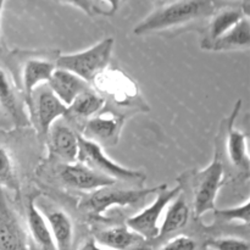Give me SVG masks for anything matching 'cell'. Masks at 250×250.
<instances>
[{
	"label": "cell",
	"instance_id": "cell-3",
	"mask_svg": "<svg viewBox=\"0 0 250 250\" xmlns=\"http://www.w3.org/2000/svg\"><path fill=\"white\" fill-rule=\"evenodd\" d=\"M114 44V38L107 37L85 50L59 55L55 65L56 67L75 73L90 84L102 71L109 67Z\"/></svg>",
	"mask_w": 250,
	"mask_h": 250
},
{
	"label": "cell",
	"instance_id": "cell-10",
	"mask_svg": "<svg viewBox=\"0 0 250 250\" xmlns=\"http://www.w3.org/2000/svg\"><path fill=\"white\" fill-rule=\"evenodd\" d=\"M124 125V115L104 106L84 122L82 126L83 137L102 146H114L119 143Z\"/></svg>",
	"mask_w": 250,
	"mask_h": 250
},
{
	"label": "cell",
	"instance_id": "cell-23",
	"mask_svg": "<svg viewBox=\"0 0 250 250\" xmlns=\"http://www.w3.org/2000/svg\"><path fill=\"white\" fill-rule=\"evenodd\" d=\"M249 16L248 10L243 6H226L215 10L214 14L209 17V23L205 28V34L200 44L209 43L221 37L227 31L236 26L243 17Z\"/></svg>",
	"mask_w": 250,
	"mask_h": 250
},
{
	"label": "cell",
	"instance_id": "cell-17",
	"mask_svg": "<svg viewBox=\"0 0 250 250\" xmlns=\"http://www.w3.org/2000/svg\"><path fill=\"white\" fill-rule=\"evenodd\" d=\"M28 250H58L45 217L33 199H29L24 214Z\"/></svg>",
	"mask_w": 250,
	"mask_h": 250
},
{
	"label": "cell",
	"instance_id": "cell-4",
	"mask_svg": "<svg viewBox=\"0 0 250 250\" xmlns=\"http://www.w3.org/2000/svg\"><path fill=\"white\" fill-rule=\"evenodd\" d=\"M224 164L216 150L214 160L203 170L193 172L189 178L193 194L192 202L194 219L198 220L207 212L214 211L217 194L224 185Z\"/></svg>",
	"mask_w": 250,
	"mask_h": 250
},
{
	"label": "cell",
	"instance_id": "cell-29",
	"mask_svg": "<svg viewBox=\"0 0 250 250\" xmlns=\"http://www.w3.org/2000/svg\"><path fill=\"white\" fill-rule=\"evenodd\" d=\"M76 250H110V249L103 248V247H100L99 244L92 238V237H88V238H85L84 241L77 247V249Z\"/></svg>",
	"mask_w": 250,
	"mask_h": 250
},
{
	"label": "cell",
	"instance_id": "cell-11",
	"mask_svg": "<svg viewBox=\"0 0 250 250\" xmlns=\"http://www.w3.org/2000/svg\"><path fill=\"white\" fill-rule=\"evenodd\" d=\"M55 59L41 54H32L22 58L20 61L19 89L23 95L24 102H29L32 93L37 87L45 84L55 70Z\"/></svg>",
	"mask_w": 250,
	"mask_h": 250
},
{
	"label": "cell",
	"instance_id": "cell-2",
	"mask_svg": "<svg viewBox=\"0 0 250 250\" xmlns=\"http://www.w3.org/2000/svg\"><path fill=\"white\" fill-rule=\"evenodd\" d=\"M93 87L105 99L119 109H133L136 111H148L143 104L137 83L128 75L119 68L106 67L93 80Z\"/></svg>",
	"mask_w": 250,
	"mask_h": 250
},
{
	"label": "cell",
	"instance_id": "cell-24",
	"mask_svg": "<svg viewBox=\"0 0 250 250\" xmlns=\"http://www.w3.org/2000/svg\"><path fill=\"white\" fill-rule=\"evenodd\" d=\"M0 188L20 193V181L17 167L11 151L0 146Z\"/></svg>",
	"mask_w": 250,
	"mask_h": 250
},
{
	"label": "cell",
	"instance_id": "cell-31",
	"mask_svg": "<svg viewBox=\"0 0 250 250\" xmlns=\"http://www.w3.org/2000/svg\"><path fill=\"white\" fill-rule=\"evenodd\" d=\"M4 2L5 0H0V20H1V12H2V7H4Z\"/></svg>",
	"mask_w": 250,
	"mask_h": 250
},
{
	"label": "cell",
	"instance_id": "cell-6",
	"mask_svg": "<svg viewBox=\"0 0 250 250\" xmlns=\"http://www.w3.org/2000/svg\"><path fill=\"white\" fill-rule=\"evenodd\" d=\"M78 163L88 166L92 170L116 181V182H129L141 185L146 181V175L142 171L132 170L115 163L105 155L103 146L90 139L80 136L78 138Z\"/></svg>",
	"mask_w": 250,
	"mask_h": 250
},
{
	"label": "cell",
	"instance_id": "cell-26",
	"mask_svg": "<svg viewBox=\"0 0 250 250\" xmlns=\"http://www.w3.org/2000/svg\"><path fill=\"white\" fill-rule=\"evenodd\" d=\"M203 249L250 250V244L248 238H241V237H209L203 243Z\"/></svg>",
	"mask_w": 250,
	"mask_h": 250
},
{
	"label": "cell",
	"instance_id": "cell-7",
	"mask_svg": "<svg viewBox=\"0 0 250 250\" xmlns=\"http://www.w3.org/2000/svg\"><path fill=\"white\" fill-rule=\"evenodd\" d=\"M182 192V186L178 185L172 189H168L167 185L158 186L155 190V199L151 204L142 209L138 214L128 217L126 220V225L143 237L148 242H153L158 237L159 229H160V220L167 205L170 204L173 198L177 197Z\"/></svg>",
	"mask_w": 250,
	"mask_h": 250
},
{
	"label": "cell",
	"instance_id": "cell-9",
	"mask_svg": "<svg viewBox=\"0 0 250 250\" xmlns=\"http://www.w3.org/2000/svg\"><path fill=\"white\" fill-rule=\"evenodd\" d=\"M0 250H28L24 220L0 188Z\"/></svg>",
	"mask_w": 250,
	"mask_h": 250
},
{
	"label": "cell",
	"instance_id": "cell-13",
	"mask_svg": "<svg viewBox=\"0 0 250 250\" xmlns=\"http://www.w3.org/2000/svg\"><path fill=\"white\" fill-rule=\"evenodd\" d=\"M92 238L100 247L110 250H149L148 241L126 224L98 227L93 229Z\"/></svg>",
	"mask_w": 250,
	"mask_h": 250
},
{
	"label": "cell",
	"instance_id": "cell-22",
	"mask_svg": "<svg viewBox=\"0 0 250 250\" xmlns=\"http://www.w3.org/2000/svg\"><path fill=\"white\" fill-rule=\"evenodd\" d=\"M105 99L99 92L94 89L92 85L81 92L70 105H67V112L65 117H68L72 122L82 124L95 114L104 109Z\"/></svg>",
	"mask_w": 250,
	"mask_h": 250
},
{
	"label": "cell",
	"instance_id": "cell-28",
	"mask_svg": "<svg viewBox=\"0 0 250 250\" xmlns=\"http://www.w3.org/2000/svg\"><path fill=\"white\" fill-rule=\"evenodd\" d=\"M59 4L70 5V6L77 7L81 11L84 12L85 15L90 17L95 16H109L106 10L103 9L97 0H55Z\"/></svg>",
	"mask_w": 250,
	"mask_h": 250
},
{
	"label": "cell",
	"instance_id": "cell-18",
	"mask_svg": "<svg viewBox=\"0 0 250 250\" xmlns=\"http://www.w3.org/2000/svg\"><path fill=\"white\" fill-rule=\"evenodd\" d=\"M241 107L242 100H238V103L234 106L233 112L227 119V127L226 132H225V146H226V153L232 165L246 175H248L250 163L248 153V136L233 127L234 120H236L237 114L239 112Z\"/></svg>",
	"mask_w": 250,
	"mask_h": 250
},
{
	"label": "cell",
	"instance_id": "cell-25",
	"mask_svg": "<svg viewBox=\"0 0 250 250\" xmlns=\"http://www.w3.org/2000/svg\"><path fill=\"white\" fill-rule=\"evenodd\" d=\"M249 203V199H247L246 202L236 205V207L227 208V209L221 210H214L215 221L219 225L238 224L242 227H247L248 229L250 221Z\"/></svg>",
	"mask_w": 250,
	"mask_h": 250
},
{
	"label": "cell",
	"instance_id": "cell-30",
	"mask_svg": "<svg viewBox=\"0 0 250 250\" xmlns=\"http://www.w3.org/2000/svg\"><path fill=\"white\" fill-rule=\"evenodd\" d=\"M104 1L107 4V15L112 16V15L116 14L117 10L126 0H104Z\"/></svg>",
	"mask_w": 250,
	"mask_h": 250
},
{
	"label": "cell",
	"instance_id": "cell-12",
	"mask_svg": "<svg viewBox=\"0 0 250 250\" xmlns=\"http://www.w3.org/2000/svg\"><path fill=\"white\" fill-rule=\"evenodd\" d=\"M58 177L65 187L83 193H89L98 188L116 183V181L92 170L78 161L63 163V165L59 168Z\"/></svg>",
	"mask_w": 250,
	"mask_h": 250
},
{
	"label": "cell",
	"instance_id": "cell-27",
	"mask_svg": "<svg viewBox=\"0 0 250 250\" xmlns=\"http://www.w3.org/2000/svg\"><path fill=\"white\" fill-rule=\"evenodd\" d=\"M198 242L188 234H176L166 239L154 250H198Z\"/></svg>",
	"mask_w": 250,
	"mask_h": 250
},
{
	"label": "cell",
	"instance_id": "cell-19",
	"mask_svg": "<svg viewBox=\"0 0 250 250\" xmlns=\"http://www.w3.org/2000/svg\"><path fill=\"white\" fill-rule=\"evenodd\" d=\"M24 106L27 107L26 102H23V95L20 94L16 83L0 65V107L17 126H27L29 115L24 110Z\"/></svg>",
	"mask_w": 250,
	"mask_h": 250
},
{
	"label": "cell",
	"instance_id": "cell-16",
	"mask_svg": "<svg viewBox=\"0 0 250 250\" xmlns=\"http://www.w3.org/2000/svg\"><path fill=\"white\" fill-rule=\"evenodd\" d=\"M45 217L49 229L51 232L54 242L58 250H76L80 246L77 241L75 222L72 217L59 208L49 207L45 210H41Z\"/></svg>",
	"mask_w": 250,
	"mask_h": 250
},
{
	"label": "cell",
	"instance_id": "cell-20",
	"mask_svg": "<svg viewBox=\"0 0 250 250\" xmlns=\"http://www.w3.org/2000/svg\"><path fill=\"white\" fill-rule=\"evenodd\" d=\"M250 46L249 16L243 17L236 26L209 43L200 44V48L208 51L246 50Z\"/></svg>",
	"mask_w": 250,
	"mask_h": 250
},
{
	"label": "cell",
	"instance_id": "cell-5",
	"mask_svg": "<svg viewBox=\"0 0 250 250\" xmlns=\"http://www.w3.org/2000/svg\"><path fill=\"white\" fill-rule=\"evenodd\" d=\"M158 187L148 189H127L115 185L105 186L87 193L80 202V210L90 217H99L112 207H132L144 202Z\"/></svg>",
	"mask_w": 250,
	"mask_h": 250
},
{
	"label": "cell",
	"instance_id": "cell-8",
	"mask_svg": "<svg viewBox=\"0 0 250 250\" xmlns=\"http://www.w3.org/2000/svg\"><path fill=\"white\" fill-rule=\"evenodd\" d=\"M27 109L39 137L45 139L54 122L65 117L67 105L63 104L45 83L34 89L27 103Z\"/></svg>",
	"mask_w": 250,
	"mask_h": 250
},
{
	"label": "cell",
	"instance_id": "cell-15",
	"mask_svg": "<svg viewBox=\"0 0 250 250\" xmlns=\"http://www.w3.org/2000/svg\"><path fill=\"white\" fill-rule=\"evenodd\" d=\"M189 219L190 208L182 190L167 205L165 217H164L163 224L160 225V229H159L158 237L153 242H148L149 250H154L164 241L176 236V234H180V232H182L187 227Z\"/></svg>",
	"mask_w": 250,
	"mask_h": 250
},
{
	"label": "cell",
	"instance_id": "cell-21",
	"mask_svg": "<svg viewBox=\"0 0 250 250\" xmlns=\"http://www.w3.org/2000/svg\"><path fill=\"white\" fill-rule=\"evenodd\" d=\"M46 85L63 104L70 105L81 92L89 87V83L70 71L55 67Z\"/></svg>",
	"mask_w": 250,
	"mask_h": 250
},
{
	"label": "cell",
	"instance_id": "cell-1",
	"mask_svg": "<svg viewBox=\"0 0 250 250\" xmlns=\"http://www.w3.org/2000/svg\"><path fill=\"white\" fill-rule=\"evenodd\" d=\"M217 9L216 0H173L154 10L133 29L136 36L168 32L209 19Z\"/></svg>",
	"mask_w": 250,
	"mask_h": 250
},
{
	"label": "cell",
	"instance_id": "cell-32",
	"mask_svg": "<svg viewBox=\"0 0 250 250\" xmlns=\"http://www.w3.org/2000/svg\"><path fill=\"white\" fill-rule=\"evenodd\" d=\"M226 1H237V0H226ZM242 1L247 2V1H248V0H242Z\"/></svg>",
	"mask_w": 250,
	"mask_h": 250
},
{
	"label": "cell",
	"instance_id": "cell-14",
	"mask_svg": "<svg viewBox=\"0 0 250 250\" xmlns=\"http://www.w3.org/2000/svg\"><path fill=\"white\" fill-rule=\"evenodd\" d=\"M80 134L68 124L59 119L53 124L45 137L49 153L53 158L62 163H75L78 155Z\"/></svg>",
	"mask_w": 250,
	"mask_h": 250
}]
</instances>
